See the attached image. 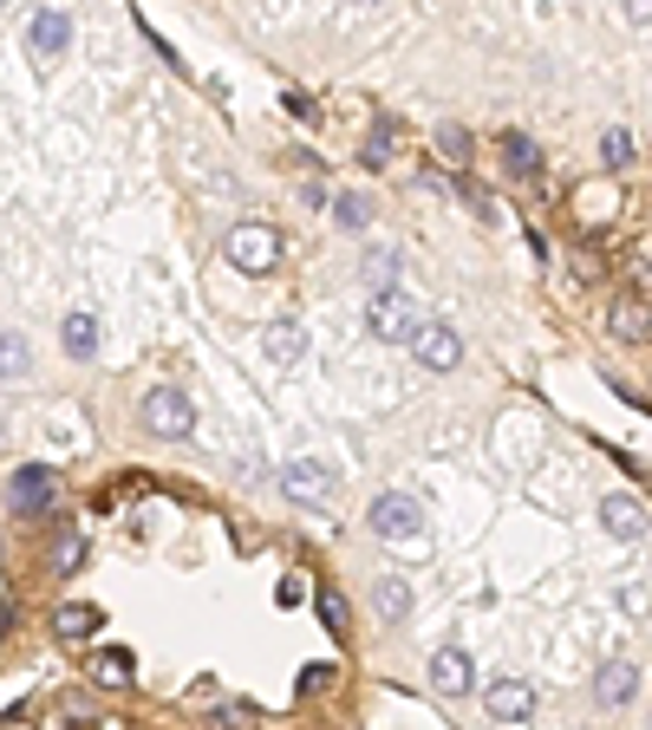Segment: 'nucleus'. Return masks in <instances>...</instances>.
Here are the masks:
<instances>
[{"label":"nucleus","mask_w":652,"mask_h":730,"mask_svg":"<svg viewBox=\"0 0 652 730\" xmlns=\"http://www.w3.org/2000/svg\"><path fill=\"white\" fill-rule=\"evenodd\" d=\"M392 137H398V124H392V117H379V124H372V144H366V163H372V170H379V163H392Z\"/></svg>","instance_id":"b1692460"},{"label":"nucleus","mask_w":652,"mask_h":730,"mask_svg":"<svg viewBox=\"0 0 652 730\" xmlns=\"http://www.w3.org/2000/svg\"><path fill=\"white\" fill-rule=\"evenodd\" d=\"M627 20H633V33H652V0H627Z\"/></svg>","instance_id":"7c9ffc66"},{"label":"nucleus","mask_w":652,"mask_h":730,"mask_svg":"<svg viewBox=\"0 0 652 730\" xmlns=\"http://www.w3.org/2000/svg\"><path fill=\"white\" fill-rule=\"evenodd\" d=\"M26 46H33V59H39V65H52V59L72 46V13L39 7V13H33V26H26Z\"/></svg>","instance_id":"39448f33"},{"label":"nucleus","mask_w":652,"mask_h":730,"mask_svg":"<svg viewBox=\"0 0 652 730\" xmlns=\"http://www.w3.org/2000/svg\"><path fill=\"white\" fill-rule=\"evenodd\" d=\"M366 529L379 535V542H392V548H411V542H425V509H418V496H379L372 509H366Z\"/></svg>","instance_id":"f03ea898"},{"label":"nucleus","mask_w":652,"mask_h":730,"mask_svg":"<svg viewBox=\"0 0 652 730\" xmlns=\"http://www.w3.org/2000/svg\"><path fill=\"white\" fill-rule=\"evenodd\" d=\"M601 163H607V170H627V163H633V137H627V131H607V137H601Z\"/></svg>","instance_id":"393cba45"},{"label":"nucleus","mask_w":652,"mask_h":730,"mask_svg":"<svg viewBox=\"0 0 652 730\" xmlns=\"http://www.w3.org/2000/svg\"><path fill=\"white\" fill-rule=\"evenodd\" d=\"M607 333H614V339H627V346H647V339H652L647 300H614V313H607Z\"/></svg>","instance_id":"2eb2a0df"},{"label":"nucleus","mask_w":652,"mask_h":730,"mask_svg":"<svg viewBox=\"0 0 652 730\" xmlns=\"http://www.w3.org/2000/svg\"><path fill=\"white\" fill-rule=\"evenodd\" d=\"M601 522H607V535H620V542H640V535H647V503H640V496H607V503H601Z\"/></svg>","instance_id":"4468645a"},{"label":"nucleus","mask_w":652,"mask_h":730,"mask_svg":"<svg viewBox=\"0 0 652 730\" xmlns=\"http://www.w3.org/2000/svg\"><path fill=\"white\" fill-rule=\"evenodd\" d=\"M333 679H340V672H333V666H307V672H300V685H294V692H300V698H327V692H333Z\"/></svg>","instance_id":"bb28decb"},{"label":"nucleus","mask_w":652,"mask_h":730,"mask_svg":"<svg viewBox=\"0 0 652 730\" xmlns=\"http://www.w3.org/2000/svg\"><path fill=\"white\" fill-rule=\"evenodd\" d=\"M59 339H65V352H72V359H91V352H98V320H91V313H65Z\"/></svg>","instance_id":"dca6fc26"},{"label":"nucleus","mask_w":652,"mask_h":730,"mask_svg":"<svg viewBox=\"0 0 652 730\" xmlns=\"http://www.w3.org/2000/svg\"><path fill=\"white\" fill-rule=\"evenodd\" d=\"M261 352H268V366H300V359H307L300 320H268V326H261Z\"/></svg>","instance_id":"9b49d317"},{"label":"nucleus","mask_w":652,"mask_h":730,"mask_svg":"<svg viewBox=\"0 0 652 730\" xmlns=\"http://www.w3.org/2000/svg\"><path fill=\"white\" fill-rule=\"evenodd\" d=\"M503 163H509L516 176H536V170H542V150H536V137H522V131H503Z\"/></svg>","instance_id":"f3484780"},{"label":"nucleus","mask_w":652,"mask_h":730,"mask_svg":"<svg viewBox=\"0 0 652 730\" xmlns=\"http://www.w3.org/2000/svg\"><path fill=\"white\" fill-rule=\"evenodd\" d=\"M398 261H405L398 248H379V255L366 261V281H372V287H392V274H398Z\"/></svg>","instance_id":"a878e982"},{"label":"nucleus","mask_w":652,"mask_h":730,"mask_svg":"<svg viewBox=\"0 0 652 730\" xmlns=\"http://www.w3.org/2000/svg\"><path fill=\"white\" fill-rule=\"evenodd\" d=\"M418 300L405 294V287H372V300H366V333L372 339H385V346H411L418 339Z\"/></svg>","instance_id":"f257e3e1"},{"label":"nucleus","mask_w":652,"mask_h":730,"mask_svg":"<svg viewBox=\"0 0 652 730\" xmlns=\"http://www.w3.org/2000/svg\"><path fill=\"white\" fill-rule=\"evenodd\" d=\"M438 157L457 163V170H470V131L464 124H438Z\"/></svg>","instance_id":"412c9836"},{"label":"nucleus","mask_w":652,"mask_h":730,"mask_svg":"<svg viewBox=\"0 0 652 730\" xmlns=\"http://www.w3.org/2000/svg\"><path fill=\"white\" fill-rule=\"evenodd\" d=\"M359 7H372V0H359Z\"/></svg>","instance_id":"2f4dec72"},{"label":"nucleus","mask_w":652,"mask_h":730,"mask_svg":"<svg viewBox=\"0 0 652 730\" xmlns=\"http://www.w3.org/2000/svg\"><path fill=\"white\" fill-rule=\"evenodd\" d=\"M222 255H229L242 274H268V268L281 261V235H274L268 222H235L229 242H222Z\"/></svg>","instance_id":"7ed1b4c3"},{"label":"nucleus","mask_w":652,"mask_h":730,"mask_svg":"<svg viewBox=\"0 0 652 730\" xmlns=\"http://www.w3.org/2000/svg\"><path fill=\"white\" fill-rule=\"evenodd\" d=\"M281 496L300 503V509H307V503H333V470H327V463H287V470H281Z\"/></svg>","instance_id":"0eeeda50"},{"label":"nucleus","mask_w":652,"mask_h":730,"mask_svg":"<svg viewBox=\"0 0 652 730\" xmlns=\"http://www.w3.org/2000/svg\"><path fill=\"white\" fill-rule=\"evenodd\" d=\"M313 607H320V627H327L333 640H346V633H353V607H346V594H340V587H320V601H313Z\"/></svg>","instance_id":"a211bd4d"},{"label":"nucleus","mask_w":652,"mask_h":730,"mask_svg":"<svg viewBox=\"0 0 652 730\" xmlns=\"http://www.w3.org/2000/svg\"><path fill=\"white\" fill-rule=\"evenodd\" d=\"M7 496H13V509H52V496H59V477H52L46 463H26V470H13Z\"/></svg>","instance_id":"1a4fd4ad"},{"label":"nucleus","mask_w":652,"mask_h":730,"mask_svg":"<svg viewBox=\"0 0 652 730\" xmlns=\"http://www.w3.org/2000/svg\"><path fill=\"white\" fill-rule=\"evenodd\" d=\"M483 705H490V718H503V725H522V718L536 712V685H529V679H490Z\"/></svg>","instance_id":"6e6552de"},{"label":"nucleus","mask_w":652,"mask_h":730,"mask_svg":"<svg viewBox=\"0 0 652 730\" xmlns=\"http://www.w3.org/2000/svg\"><path fill=\"white\" fill-rule=\"evenodd\" d=\"M594 698H601L607 712L633 705V698H640V666H633V659H607V666H601V679H594Z\"/></svg>","instance_id":"9d476101"},{"label":"nucleus","mask_w":652,"mask_h":730,"mask_svg":"<svg viewBox=\"0 0 652 730\" xmlns=\"http://www.w3.org/2000/svg\"><path fill=\"white\" fill-rule=\"evenodd\" d=\"M281 104H287V117H294V124H320V104H313L307 91H287Z\"/></svg>","instance_id":"c85d7f7f"},{"label":"nucleus","mask_w":652,"mask_h":730,"mask_svg":"<svg viewBox=\"0 0 652 730\" xmlns=\"http://www.w3.org/2000/svg\"><path fill=\"white\" fill-rule=\"evenodd\" d=\"M78 561H85V542H78V535H59V548H52V568H59V574H72Z\"/></svg>","instance_id":"cd10ccee"},{"label":"nucleus","mask_w":652,"mask_h":730,"mask_svg":"<svg viewBox=\"0 0 652 730\" xmlns=\"http://www.w3.org/2000/svg\"><path fill=\"white\" fill-rule=\"evenodd\" d=\"M470 679H477V666H470V653H464V646L431 653V685H438L444 698H464V692H470Z\"/></svg>","instance_id":"ddd939ff"},{"label":"nucleus","mask_w":652,"mask_h":730,"mask_svg":"<svg viewBox=\"0 0 652 730\" xmlns=\"http://www.w3.org/2000/svg\"><path fill=\"white\" fill-rule=\"evenodd\" d=\"M98 627H104V607H91V601H65V607H52V633H59L65 646H85Z\"/></svg>","instance_id":"f8f14e48"},{"label":"nucleus","mask_w":652,"mask_h":730,"mask_svg":"<svg viewBox=\"0 0 652 730\" xmlns=\"http://www.w3.org/2000/svg\"><path fill=\"white\" fill-rule=\"evenodd\" d=\"M91 679H98L104 692H124V685H131V653H124V646L98 653V659H91Z\"/></svg>","instance_id":"6ab92c4d"},{"label":"nucleus","mask_w":652,"mask_h":730,"mask_svg":"<svg viewBox=\"0 0 652 730\" xmlns=\"http://www.w3.org/2000/svg\"><path fill=\"white\" fill-rule=\"evenodd\" d=\"M144 431L150 437H189V424H196V411H189V398L176 392V385H157L150 398H144Z\"/></svg>","instance_id":"20e7f679"},{"label":"nucleus","mask_w":652,"mask_h":730,"mask_svg":"<svg viewBox=\"0 0 652 730\" xmlns=\"http://www.w3.org/2000/svg\"><path fill=\"white\" fill-rule=\"evenodd\" d=\"M333 215H340V228H366L372 222V202L359 189H346V196H333Z\"/></svg>","instance_id":"5701e85b"},{"label":"nucleus","mask_w":652,"mask_h":730,"mask_svg":"<svg viewBox=\"0 0 652 730\" xmlns=\"http://www.w3.org/2000/svg\"><path fill=\"white\" fill-rule=\"evenodd\" d=\"M372 607H379L385 620H405V614H411V587H405V581L392 574V581H379V594H372Z\"/></svg>","instance_id":"4be33fe9"},{"label":"nucleus","mask_w":652,"mask_h":730,"mask_svg":"<svg viewBox=\"0 0 652 730\" xmlns=\"http://www.w3.org/2000/svg\"><path fill=\"white\" fill-rule=\"evenodd\" d=\"M33 372V346L26 333H0V379H26Z\"/></svg>","instance_id":"aec40b11"},{"label":"nucleus","mask_w":652,"mask_h":730,"mask_svg":"<svg viewBox=\"0 0 652 730\" xmlns=\"http://www.w3.org/2000/svg\"><path fill=\"white\" fill-rule=\"evenodd\" d=\"M464 202H470V209H477L483 222H496V196H490L483 183H470V176H464Z\"/></svg>","instance_id":"c756f323"},{"label":"nucleus","mask_w":652,"mask_h":730,"mask_svg":"<svg viewBox=\"0 0 652 730\" xmlns=\"http://www.w3.org/2000/svg\"><path fill=\"white\" fill-rule=\"evenodd\" d=\"M411 352H418V366H425V372H457V366H464V339H457L451 326H431V320L418 326Z\"/></svg>","instance_id":"423d86ee"}]
</instances>
